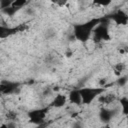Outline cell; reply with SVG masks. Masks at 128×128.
Returning <instances> with one entry per match:
<instances>
[{
    "label": "cell",
    "mask_w": 128,
    "mask_h": 128,
    "mask_svg": "<svg viewBox=\"0 0 128 128\" xmlns=\"http://www.w3.org/2000/svg\"><path fill=\"white\" fill-rule=\"evenodd\" d=\"M106 90V86L101 87H84L79 88V92L82 98V104H91L97 97H99Z\"/></svg>",
    "instance_id": "7a4b0ae2"
},
{
    "label": "cell",
    "mask_w": 128,
    "mask_h": 128,
    "mask_svg": "<svg viewBox=\"0 0 128 128\" xmlns=\"http://www.w3.org/2000/svg\"><path fill=\"white\" fill-rule=\"evenodd\" d=\"M102 21V18H93L84 23H77L73 25V35L76 40L85 43L93 34L94 28Z\"/></svg>",
    "instance_id": "6da1fadb"
},
{
    "label": "cell",
    "mask_w": 128,
    "mask_h": 128,
    "mask_svg": "<svg viewBox=\"0 0 128 128\" xmlns=\"http://www.w3.org/2000/svg\"><path fill=\"white\" fill-rule=\"evenodd\" d=\"M20 83L19 82H14V81H7L3 80L0 83V93L3 95H9L14 92L19 88Z\"/></svg>",
    "instance_id": "8992f818"
},
{
    "label": "cell",
    "mask_w": 128,
    "mask_h": 128,
    "mask_svg": "<svg viewBox=\"0 0 128 128\" xmlns=\"http://www.w3.org/2000/svg\"><path fill=\"white\" fill-rule=\"evenodd\" d=\"M67 102V98L65 95H62V94H58L54 97V99L52 100L50 106L51 107H55V108H61L63 107Z\"/></svg>",
    "instance_id": "30bf717a"
},
{
    "label": "cell",
    "mask_w": 128,
    "mask_h": 128,
    "mask_svg": "<svg viewBox=\"0 0 128 128\" xmlns=\"http://www.w3.org/2000/svg\"><path fill=\"white\" fill-rule=\"evenodd\" d=\"M68 100L72 104H76V105L82 104V98H81L79 89H74V90L70 91V93L68 95Z\"/></svg>",
    "instance_id": "9c48e42d"
},
{
    "label": "cell",
    "mask_w": 128,
    "mask_h": 128,
    "mask_svg": "<svg viewBox=\"0 0 128 128\" xmlns=\"http://www.w3.org/2000/svg\"><path fill=\"white\" fill-rule=\"evenodd\" d=\"M127 82V77H120L119 78V80L117 81V83H118V85H124L125 83Z\"/></svg>",
    "instance_id": "ffe728a7"
},
{
    "label": "cell",
    "mask_w": 128,
    "mask_h": 128,
    "mask_svg": "<svg viewBox=\"0 0 128 128\" xmlns=\"http://www.w3.org/2000/svg\"><path fill=\"white\" fill-rule=\"evenodd\" d=\"M6 117H7L8 120L14 121V120L17 118V114H16L14 111H9V112H7V114H6Z\"/></svg>",
    "instance_id": "d6986e66"
},
{
    "label": "cell",
    "mask_w": 128,
    "mask_h": 128,
    "mask_svg": "<svg viewBox=\"0 0 128 128\" xmlns=\"http://www.w3.org/2000/svg\"><path fill=\"white\" fill-rule=\"evenodd\" d=\"M120 105L122 107V112L124 115H128V98L123 97L120 99Z\"/></svg>",
    "instance_id": "4fadbf2b"
},
{
    "label": "cell",
    "mask_w": 128,
    "mask_h": 128,
    "mask_svg": "<svg viewBox=\"0 0 128 128\" xmlns=\"http://www.w3.org/2000/svg\"><path fill=\"white\" fill-rule=\"evenodd\" d=\"M13 2H14V0H0V8H1V10L11 6L13 4Z\"/></svg>",
    "instance_id": "e0dca14e"
},
{
    "label": "cell",
    "mask_w": 128,
    "mask_h": 128,
    "mask_svg": "<svg viewBox=\"0 0 128 128\" xmlns=\"http://www.w3.org/2000/svg\"><path fill=\"white\" fill-rule=\"evenodd\" d=\"M50 107L51 106L49 105L47 107L35 109V110H32V111L28 112V117H29L30 122H32L34 124H37V125L38 124H41L44 121V119H45V117H46V115H47Z\"/></svg>",
    "instance_id": "277c9868"
},
{
    "label": "cell",
    "mask_w": 128,
    "mask_h": 128,
    "mask_svg": "<svg viewBox=\"0 0 128 128\" xmlns=\"http://www.w3.org/2000/svg\"><path fill=\"white\" fill-rule=\"evenodd\" d=\"M111 36L109 34L107 23H102V21L94 28L93 30V41L99 43L101 41H109Z\"/></svg>",
    "instance_id": "3957f363"
},
{
    "label": "cell",
    "mask_w": 128,
    "mask_h": 128,
    "mask_svg": "<svg viewBox=\"0 0 128 128\" xmlns=\"http://www.w3.org/2000/svg\"><path fill=\"white\" fill-rule=\"evenodd\" d=\"M107 18L112 20L117 25H127L128 24V14L121 9L111 13Z\"/></svg>",
    "instance_id": "52a82bcc"
},
{
    "label": "cell",
    "mask_w": 128,
    "mask_h": 128,
    "mask_svg": "<svg viewBox=\"0 0 128 128\" xmlns=\"http://www.w3.org/2000/svg\"><path fill=\"white\" fill-rule=\"evenodd\" d=\"M54 5H56V6H58V7H63V6H65L66 4H67V2H68V0H50Z\"/></svg>",
    "instance_id": "ac0fdd59"
},
{
    "label": "cell",
    "mask_w": 128,
    "mask_h": 128,
    "mask_svg": "<svg viewBox=\"0 0 128 128\" xmlns=\"http://www.w3.org/2000/svg\"><path fill=\"white\" fill-rule=\"evenodd\" d=\"M115 99H116V96L114 94H105V95H102V96L98 97L99 102H101L102 104H110Z\"/></svg>",
    "instance_id": "8fae6325"
},
{
    "label": "cell",
    "mask_w": 128,
    "mask_h": 128,
    "mask_svg": "<svg viewBox=\"0 0 128 128\" xmlns=\"http://www.w3.org/2000/svg\"><path fill=\"white\" fill-rule=\"evenodd\" d=\"M28 29V26L27 24H19L15 27H6V26H3L1 25L0 26V38L1 39H4L6 37H9V36H12L14 34H17V33H20V32H24L25 30Z\"/></svg>",
    "instance_id": "5b68a950"
},
{
    "label": "cell",
    "mask_w": 128,
    "mask_h": 128,
    "mask_svg": "<svg viewBox=\"0 0 128 128\" xmlns=\"http://www.w3.org/2000/svg\"><path fill=\"white\" fill-rule=\"evenodd\" d=\"M20 9L19 8H17V7H15V6H9V7H7V8H5V9H3V10H1L2 11V13H4V14H6L7 16H9V17H11V16H13L17 11H19Z\"/></svg>",
    "instance_id": "7c38bea8"
},
{
    "label": "cell",
    "mask_w": 128,
    "mask_h": 128,
    "mask_svg": "<svg viewBox=\"0 0 128 128\" xmlns=\"http://www.w3.org/2000/svg\"><path fill=\"white\" fill-rule=\"evenodd\" d=\"M92 2H93L95 5L106 7V6H109V5L111 4L112 0H92Z\"/></svg>",
    "instance_id": "2e32d148"
},
{
    "label": "cell",
    "mask_w": 128,
    "mask_h": 128,
    "mask_svg": "<svg viewBox=\"0 0 128 128\" xmlns=\"http://www.w3.org/2000/svg\"><path fill=\"white\" fill-rule=\"evenodd\" d=\"M115 110L102 108L99 112V118L102 122H109L114 116H115Z\"/></svg>",
    "instance_id": "ba28073f"
},
{
    "label": "cell",
    "mask_w": 128,
    "mask_h": 128,
    "mask_svg": "<svg viewBox=\"0 0 128 128\" xmlns=\"http://www.w3.org/2000/svg\"><path fill=\"white\" fill-rule=\"evenodd\" d=\"M28 3H29V0H14V2H13V4H12V6H15V7H17V8H19V9H21L22 7L26 6Z\"/></svg>",
    "instance_id": "9a60e30c"
},
{
    "label": "cell",
    "mask_w": 128,
    "mask_h": 128,
    "mask_svg": "<svg viewBox=\"0 0 128 128\" xmlns=\"http://www.w3.org/2000/svg\"><path fill=\"white\" fill-rule=\"evenodd\" d=\"M113 69H114V73H115V75L120 76L121 72L125 69V65H124L123 63H118V64H116V65L113 67Z\"/></svg>",
    "instance_id": "5bb4252c"
}]
</instances>
